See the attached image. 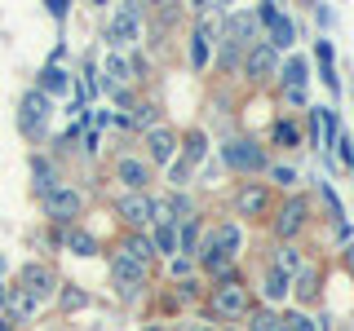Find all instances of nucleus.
Here are the masks:
<instances>
[{"mask_svg":"<svg viewBox=\"0 0 354 331\" xmlns=\"http://www.w3.org/2000/svg\"><path fill=\"white\" fill-rule=\"evenodd\" d=\"M213 314L217 318H243L248 314V287H243L239 279H226V283H217L213 287Z\"/></svg>","mask_w":354,"mask_h":331,"instance_id":"nucleus-1","label":"nucleus"},{"mask_svg":"<svg viewBox=\"0 0 354 331\" xmlns=\"http://www.w3.org/2000/svg\"><path fill=\"white\" fill-rule=\"evenodd\" d=\"M147 265H138L133 257H124V252H115L111 257V279H115V287H120V296H138L142 287H147Z\"/></svg>","mask_w":354,"mask_h":331,"instance_id":"nucleus-2","label":"nucleus"},{"mask_svg":"<svg viewBox=\"0 0 354 331\" xmlns=\"http://www.w3.org/2000/svg\"><path fill=\"white\" fill-rule=\"evenodd\" d=\"M221 154H226V163L235 172H261L266 168V150L257 146V141H248V137H230Z\"/></svg>","mask_w":354,"mask_h":331,"instance_id":"nucleus-3","label":"nucleus"},{"mask_svg":"<svg viewBox=\"0 0 354 331\" xmlns=\"http://www.w3.org/2000/svg\"><path fill=\"white\" fill-rule=\"evenodd\" d=\"M239 243H243V230L235 225V221H226V225H217L213 234H208L204 243V261H235V252H239Z\"/></svg>","mask_w":354,"mask_h":331,"instance_id":"nucleus-4","label":"nucleus"},{"mask_svg":"<svg viewBox=\"0 0 354 331\" xmlns=\"http://www.w3.org/2000/svg\"><path fill=\"white\" fill-rule=\"evenodd\" d=\"M18 292L22 296H31V301H44V296H53L58 292V279H53V270L49 265H22V274H18Z\"/></svg>","mask_w":354,"mask_h":331,"instance_id":"nucleus-5","label":"nucleus"},{"mask_svg":"<svg viewBox=\"0 0 354 331\" xmlns=\"http://www.w3.org/2000/svg\"><path fill=\"white\" fill-rule=\"evenodd\" d=\"M44 119H49V97H44L40 88L22 93V115H18L22 132H27V137H40V132H44Z\"/></svg>","mask_w":354,"mask_h":331,"instance_id":"nucleus-6","label":"nucleus"},{"mask_svg":"<svg viewBox=\"0 0 354 331\" xmlns=\"http://www.w3.org/2000/svg\"><path fill=\"white\" fill-rule=\"evenodd\" d=\"M243 71H248V80H270L279 71V49H270V40L252 44L248 58H243Z\"/></svg>","mask_w":354,"mask_h":331,"instance_id":"nucleus-7","label":"nucleus"},{"mask_svg":"<svg viewBox=\"0 0 354 331\" xmlns=\"http://www.w3.org/2000/svg\"><path fill=\"white\" fill-rule=\"evenodd\" d=\"M252 36H257V14H235L230 18V27H226V62L230 66L239 58V44H248Z\"/></svg>","mask_w":354,"mask_h":331,"instance_id":"nucleus-8","label":"nucleus"},{"mask_svg":"<svg viewBox=\"0 0 354 331\" xmlns=\"http://www.w3.org/2000/svg\"><path fill=\"white\" fill-rule=\"evenodd\" d=\"M106 40L115 44V49H124V44L138 40V9H115V18H111V27H106Z\"/></svg>","mask_w":354,"mask_h":331,"instance_id":"nucleus-9","label":"nucleus"},{"mask_svg":"<svg viewBox=\"0 0 354 331\" xmlns=\"http://www.w3.org/2000/svg\"><path fill=\"white\" fill-rule=\"evenodd\" d=\"M257 22H266V27H270V36H274L270 49H288V44H292V22H288L274 5H261V9H257Z\"/></svg>","mask_w":354,"mask_h":331,"instance_id":"nucleus-10","label":"nucleus"},{"mask_svg":"<svg viewBox=\"0 0 354 331\" xmlns=\"http://www.w3.org/2000/svg\"><path fill=\"white\" fill-rule=\"evenodd\" d=\"M44 208H49L53 221H71V217H80L84 199H80V190H62V185H58V190L44 199Z\"/></svg>","mask_w":354,"mask_h":331,"instance_id":"nucleus-11","label":"nucleus"},{"mask_svg":"<svg viewBox=\"0 0 354 331\" xmlns=\"http://www.w3.org/2000/svg\"><path fill=\"white\" fill-rule=\"evenodd\" d=\"M301 225H306V199H288V203L279 208V217H274V234L292 239Z\"/></svg>","mask_w":354,"mask_h":331,"instance_id":"nucleus-12","label":"nucleus"},{"mask_svg":"<svg viewBox=\"0 0 354 331\" xmlns=\"http://www.w3.org/2000/svg\"><path fill=\"white\" fill-rule=\"evenodd\" d=\"M213 31H217V14H208V22L191 36V66H195V71H204V66H208V53H213Z\"/></svg>","mask_w":354,"mask_h":331,"instance_id":"nucleus-13","label":"nucleus"},{"mask_svg":"<svg viewBox=\"0 0 354 331\" xmlns=\"http://www.w3.org/2000/svg\"><path fill=\"white\" fill-rule=\"evenodd\" d=\"M147 154H151L155 163H169L173 154H177V137H173L169 128H160V124H155V128L147 132Z\"/></svg>","mask_w":354,"mask_h":331,"instance_id":"nucleus-14","label":"nucleus"},{"mask_svg":"<svg viewBox=\"0 0 354 331\" xmlns=\"http://www.w3.org/2000/svg\"><path fill=\"white\" fill-rule=\"evenodd\" d=\"M151 212H155V203H151L147 194H133V190H129L124 199H120V217H124L129 225H147Z\"/></svg>","mask_w":354,"mask_h":331,"instance_id":"nucleus-15","label":"nucleus"},{"mask_svg":"<svg viewBox=\"0 0 354 331\" xmlns=\"http://www.w3.org/2000/svg\"><path fill=\"white\" fill-rule=\"evenodd\" d=\"M266 203H270V194H266V185H243V190L235 194V208L239 217H261Z\"/></svg>","mask_w":354,"mask_h":331,"instance_id":"nucleus-16","label":"nucleus"},{"mask_svg":"<svg viewBox=\"0 0 354 331\" xmlns=\"http://www.w3.org/2000/svg\"><path fill=\"white\" fill-rule=\"evenodd\" d=\"M115 172H120V181H124L133 194H142V185L151 181V168H147V163H142V159H129V154H124V159H120V168H115Z\"/></svg>","mask_w":354,"mask_h":331,"instance_id":"nucleus-17","label":"nucleus"},{"mask_svg":"<svg viewBox=\"0 0 354 331\" xmlns=\"http://www.w3.org/2000/svg\"><path fill=\"white\" fill-rule=\"evenodd\" d=\"M66 88H71V80H66V71H62L58 62H49V66L40 71V93H44V97H53V93L62 97Z\"/></svg>","mask_w":354,"mask_h":331,"instance_id":"nucleus-18","label":"nucleus"},{"mask_svg":"<svg viewBox=\"0 0 354 331\" xmlns=\"http://www.w3.org/2000/svg\"><path fill=\"white\" fill-rule=\"evenodd\" d=\"M62 248L75 252V257H93V252H97V239L88 234V230H66V234H62Z\"/></svg>","mask_w":354,"mask_h":331,"instance_id":"nucleus-19","label":"nucleus"},{"mask_svg":"<svg viewBox=\"0 0 354 331\" xmlns=\"http://www.w3.org/2000/svg\"><path fill=\"white\" fill-rule=\"evenodd\" d=\"M31 172H36V190H40L44 199L58 190V177H53V163H49V159H31Z\"/></svg>","mask_w":354,"mask_h":331,"instance_id":"nucleus-20","label":"nucleus"},{"mask_svg":"<svg viewBox=\"0 0 354 331\" xmlns=\"http://www.w3.org/2000/svg\"><path fill=\"white\" fill-rule=\"evenodd\" d=\"M274 270H279V274H301V270H306L301 252H297L292 243H283V248H279V257H274Z\"/></svg>","mask_w":354,"mask_h":331,"instance_id":"nucleus-21","label":"nucleus"},{"mask_svg":"<svg viewBox=\"0 0 354 331\" xmlns=\"http://www.w3.org/2000/svg\"><path fill=\"white\" fill-rule=\"evenodd\" d=\"M306 75H310V66L306 58H292L283 66V84H288V93H297V88H306Z\"/></svg>","mask_w":354,"mask_h":331,"instance_id":"nucleus-22","label":"nucleus"},{"mask_svg":"<svg viewBox=\"0 0 354 331\" xmlns=\"http://www.w3.org/2000/svg\"><path fill=\"white\" fill-rule=\"evenodd\" d=\"M151 248H155V252H164V257H173V252H177V230H173V225H155Z\"/></svg>","mask_w":354,"mask_h":331,"instance_id":"nucleus-23","label":"nucleus"},{"mask_svg":"<svg viewBox=\"0 0 354 331\" xmlns=\"http://www.w3.org/2000/svg\"><path fill=\"white\" fill-rule=\"evenodd\" d=\"M288 296V274H279L270 265V270H266V301H283Z\"/></svg>","mask_w":354,"mask_h":331,"instance_id":"nucleus-24","label":"nucleus"},{"mask_svg":"<svg viewBox=\"0 0 354 331\" xmlns=\"http://www.w3.org/2000/svg\"><path fill=\"white\" fill-rule=\"evenodd\" d=\"M124 257H133L138 265H151V257H155L151 239H129V243H124Z\"/></svg>","mask_w":354,"mask_h":331,"instance_id":"nucleus-25","label":"nucleus"},{"mask_svg":"<svg viewBox=\"0 0 354 331\" xmlns=\"http://www.w3.org/2000/svg\"><path fill=\"white\" fill-rule=\"evenodd\" d=\"M315 292H319V270H315V265H306V270L297 274V296L306 301V296H315Z\"/></svg>","mask_w":354,"mask_h":331,"instance_id":"nucleus-26","label":"nucleus"},{"mask_svg":"<svg viewBox=\"0 0 354 331\" xmlns=\"http://www.w3.org/2000/svg\"><path fill=\"white\" fill-rule=\"evenodd\" d=\"M252 331H283V318L270 314V309H257L252 314Z\"/></svg>","mask_w":354,"mask_h":331,"instance_id":"nucleus-27","label":"nucleus"},{"mask_svg":"<svg viewBox=\"0 0 354 331\" xmlns=\"http://www.w3.org/2000/svg\"><path fill=\"white\" fill-rule=\"evenodd\" d=\"M204 150H208V137L204 132H191V137H186V163H199Z\"/></svg>","mask_w":354,"mask_h":331,"instance_id":"nucleus-28","label":"nucleus"},{"mask_svg":"<svg viewBox=\"0 0 354 331\" xmlns=\"http://www.w3.org/2000/svg\"><path fill=\"white\" fill-rule=\"evenodd\" d=\"M5 301H9V314H14L18 323H22V318L31 314V309H36V301H31V296H22V292H14V296H5Z\"/></svg>","mask_w":354,"mask_h":331,"instance_id":"nucleus-29","label":"nucleus"},{"mask_svg":"<svg viewBox=\"0 0 354 331\" xmlns=\"http://www.w3.org/2000/svg\"><path fill=\"white\" fill-rule=\"evenodd\" d=\"M283 331H315V318H310V314H288Z\"/></svg>","mask_w":354,"mask_h":331,"instance_id":"nucleus-30","label":"nucleus"},{"mask_svg":"<svg viewBox=\"0 0 354 331\" xmlns=\"http://www.w3.org/2000/svg\"><path fill=\"white\" fill-rule=\"evenodd\" d=\"M106 71H111V80H120V84H124V80H129V62H124V58H120V53H115V58H111V62H106Z\"/></svg>","mask_w":354,"mask_h":331,"instance_id":"nucleus-31","label":"nucleus"},{"mask_svg":"<svg viewBox=\"0 0 354 331\" xmlns=\"http://www.w3.org/2000/svg\"><path fill=\"white\" fill-rule=\"evenodd\" d=\"M274 141H283V146H292V141H297V128H292V124H283V119H279V124H274Z\"/></svg>","mask_w":354,"mask_h":331,"instance_id":"nucleus-32","label":"nucleus"},{"mask_svg":"<svg viewBox=\"0 0 354 331\" xmlns=\"http://www.w3.org/2000/svg\"><path fill=\"white\" fill-rule=\"evenodd\" d=\"M14 327H18V318L9 314V309H0V331H14Z\"/></svg>","mask_w":354,"mask_h":331,"instance_id":"nucleus-33","label":"nucleus"},{"mask_svg":"<svg viewBox=\"0 0 354 331\" xmlns=\"http://www.w3.org/2000/svg\"><path fill=\"white\" fill-rule=\"evenodd\" d=\"M191 248H195V225H186L182 230V252H191Z\"/></svg>","mask_w":354,"mask_h":331,"instance_id":"nucleus-34","label":"nucleus"},{"mask_svg":"<svg viewBox=\"0 0 354 331\" xmlns=\"http://www.w3.org/2000/svg\"><path fill=\"white\" fill-rule=\"evenodd\" d=\"M270 177H274V181H279V185H292V168H274Z\"/></svg>","mask_w":354,"mask_h":331,"instance_id":"nucleus-35","label":"nucleus"},{"mask_svg":"<svg viewBox=\"0 0 354 331\" xmlns=\"http://www.w3.org/2000/svg\"><path fill=\"white\" fill-rule=\"evenodd\" d=\"M49 14L53 18H66V0H49Z\"/></svg>","mask_w":354,"mask_h":331,"instance_id":"nucleus-36","label":"nucleus"},{"mask_svg":"<svg viewBox=\"0 0 354 331\" xmlns=\"http://www.w3.org/2000/svg\"><path fill=\"white\" fill-rule=\"evenodd\" d=\"M5 296H9V292H5V287H0V305H5Z\"/></svg>","mask_w":354,"mask_h":331,"instance_id":"nucleus-37","label":"nucleus"},{"mask_svg":"<svg viewBox=\"0 0 354 331\" xmlns=\"http://www.w3.org/2000/svg\"><path fill=\"white\" fill-rule=\"evenodd\" d=\"M350 270H354V248H350Z\"/></svg>","mask_w":354,"mask_h":331,"instance_id":"nucleus-38","label":"nucleus"},{"mask_svg":"<svg viewBox=\"0 0 354 331\" xmlns=\"http://www.w3.org/2000/svg\"><path fill=\"white\" fill-rule=\"evenodd\" d=\"M182 331H204V327H182Z\"/></svg>","mask_w":354,"mask_h":331,"instance_id":"nucleus-39","label":"nucleus"}]
</instances>
